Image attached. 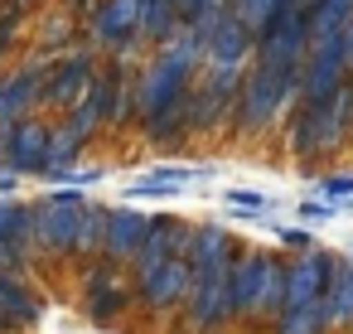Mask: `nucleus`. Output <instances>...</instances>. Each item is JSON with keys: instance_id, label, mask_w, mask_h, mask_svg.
I'll return each instance as SVG.
<instances>
[{"instance_id": "f257e3e1", "label": "nucleus", "mask_w": 353, "mask_h": 334, "mask_svg": "<svg viewBox=\"0 0 353 334\" xmlns=\"http://www.w3.org/2000/svg\"><path fill=\"white\" fill-rule=\"evenodd\" d=\"M88 199L68 184L59 194H49L44 204H34V233H30V262L34 257H73L78 252V218H83Z\"/></svg>"}, {"instance_id": "f03ea898", "label": "nucleus", "mask_w": 353, "mask_h": 334, "mask_svg": "<svg viewBox=\"0 0 353 334\" xmlns=\"http://www.w3.org/2000/svg\"><path fill=\"white\" fill-rule=\"evenodd\" d=\"M88 83H92V59H88V54L63 59V63H54V68H49L39 102H44V107H54V112H73V107L83 102Z\"/></svg>"}, {"instance_id": "7ed1b4c3", "label": "nucleus", "mask_w": 353, "mask_h": 334, "mask_svg": "<svg viewBox=\"0 0 353 334\" xmlns=\"http://www.w3.org/2000/svg\"><path fill=\"white\" fill-rule=\"evenodd\" d=\"M44 160H49V121L20 117V121L10 126V150H6V170H15V175L25 179V175H44Z\"/></svg>"}, {"instance_id": "20e7f679", "label": "nucleus", "mask_w": 353, "mask_h": 334, "mask_svg": "<svg viewBox=\"0 0 353 334\" xmlns=\"http://www.w3.org/2000/svg\"><path fill=\"white\" fill-rule=\"evenodd\" d=\"M44 78H49L44 63H25L20 73H10L6 83H0V121L10 126V121L30 117L34 102H39V92H44Z\"/></svg>"}, {"instance_id": "39448f33", "label": "nucleus", "mask_w": 353, "mask_h": 334, "mask_svg": "<svg viewBox=\"0 0 353 334\" xmlns=\"http://www.w3.org/2000/svg\"><path fill=\"white\" fill-rule=\"evenodd\" d=\"M145 228L150 218L136 213V208H107V233H102V257L112 262H131L145 242Z\"/></svg>"}, {"instance_id": "423d86ee", "label": "nucleus", "mask_w": 353, "mask_h": 334, "mask_svg": "<svg viewBox=\"0 0 353 334\" xmlns=\"http://www.w3.org/2000/svg\"><path fill=\"white\" fill-rule=\"evenodd\" d=\"M189 286H194V271H189V262H179V257H170V262H160L150 276H141L145 305H174Z\"/></svg>"}, {"instance_id": "0eeeda50", "label": "nucleus", "mask_w": 353, "mask_h": 334, "mask_svg": "<svg viewBox=\"0 0 353 334\" xmlns=\"http://www.w3.org/2000/svg\"><path fill=\"white\" fill-rule=\"evenodd\" d=\"M92 30L102 44H126L131 30H141V0H102L92 15Z\"/></svg>"}, {"instance_id": "6e6552de", "label": "nucleus", "mask_w": 353, "mask_h": 334, "mask_svg": "<svg viewBox=\"0 0 353 334\" xmlns=\"http://www.w3.org/2000/svg\"><path fill=\"white\" fill-rule=\"evenodd\" d=\"M0 233L10 242H20L30 252V233H34V204H20V199H0Z\"/></svg>"}, {"instance_id": "1a4fd4ad", "label": "nucleus", "mask_w": 353, "mask_h": 334, "mask_svg": "<svg viewBox=\"0 0 353 334\" xmlns=\"http://www.w3.org/2000/svg\"><path fill=\"white\" fill-rule=\"evenodd\" d=\"M102 233H107V208L88 204L78 218V252H102Z\"/></svg>"}, {"instance_id": "9d476101", "label": "nucleus", "mask_w": 353, "mask_h": 334, "mask_svg": "<svg viewBox=\"0 0 353 334\" xmlns=\"http://www.w3.org/2000/svg\"><path fill=\"white\" fill-rule=\"evenodd\" d=\"M179 189H184L179 179H160V175H150V179H136L126 194H131V199H174Z\"/></svg>"}, {"instance_id": "9b49d317", "label": "nucleus", "mask_w": 353, "mask_h": 334, "mask_svg": "<svg viewBox=\"0 0 353 334\" xmlns=\"http://www.w3.org/2000/svg\"><path fill=\"white\" fill-rule=\"evenodd\" d=\"M30 266V252L20 247V242H10L6 233H0V271H10V276H20Z\"/></svg>"}, {"instance_id": "f8f14e48", "label": "nucleus", "mask_w": 353, "mask_h": 334, "mask_svg": "<svg viewBox=\"0 0 353 334\" xmlns=\"http://www.w3.org/2000/svg\"><path fill=\"white\" fill-rule=\"evenodd\" d=\"M223 199H228L237 213H266V208H271V199H266V194H256V189H228Z\"/></svg>"}, {"instance_id": "ddd939ff", "label": "nucleus", "mask_w": 353, "mask_h": 334, "mask_svg": "<svg viewBox=\"0 0 353 334\" xmlns=\"http://www.w3.org/2000/svg\"><path fill=\"white\" fill-rule=\"evenodd\" d=\"M300 213H305V218H310V223H319V218H324V223H329V218H334V213H339V208H329V204H300Z\"/></svg>"}, {"instance_id": "4468645a", "label": "nucleus", "mask_w": 353, "mask_h": 334, "mask_svg": "<svg viewBox=\"0 0 353 334\" xmlns=\"http://www.w3.org/2000/svg\"><path fill=\"white\" fill-rule=\"evenodd\" d=\"M15 189H20V175L15 170H0V199H10Z\"/></svg>"}, {"instance_id": "2eb2a0df", "label": "nucleus", "mask_w": 353, "mask_h": 334, "mask_svg": "<svg viewBox=\"0 0 353 334\" xmlns=\"http://www.w3.org/2000/svg\"><path fill=\"white\" fill-rule=\"evenodd\" d=\"M348 208H353V204H348Z\"/></svg>"}]
</instances>
